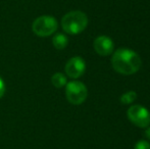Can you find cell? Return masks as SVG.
<instances>
[{
    "label": "cell",
    "mask_w": 150,
    "mask_h": 149,
    "mask_svg": "<svg viewBox=\"0 0 150 149\" xmlns=\"http://www.w3.org/2000/svg\"><path fill=\"white\" fill-rule=\"evenodd\" d=\"M5 90H6V87H5V83H4L3 79L0 77V99L3 97L4 93H5Z\"/></svg>",
    "instance_id": "cell-12"
},
{
    "label": "cell",
    "mask_w": 150,
    "mask_h": 149,
    "mask_svg": "<svg viewBox=\"0 0 150 149\" xmlns=\"http://www.w3.org/2000/svg\"><path fill=\"white\" fill-rule=\"evenodd\" d=\"M93 47L96 53H98L101 56L110 55L113 52V41L107 36H99L93 42Z\"/></svg>",
    "instance_id": "cell-7"
},
{
    "label": "cell",
    "mask_w": 150,
    "mask_h": 149,
    "mask_svg": "<svg viewBox=\"0 0 150 149\" xmlns=\"http://www.w3.org/2000/svg\"><path fill=\"white\" fill-rule=\"evenodd\" d=\"M88 26V18L86 13L80 10L69 11L61 18V27L67 34L78 35Z\"/></svg>",
    "instance_id": "cell-2"
},
{
    "label": "cell",
    "mask_w": 150,
    "mask_h": 149,
    "mask_svg": "<svg viewBox=\"0 0 150 149\" xmlns=\"http://www.w3.org/2000/svg\"><path fill=\"white\" fill-rule=\"evenodd\" d=\"M51 83L55 88H62L67 84V80L62 73H55L51 77Z\"/></svg>",
    "instance_id": "cell-9"
},
{
    "label": "cell",
    "mask_w": 150,
    "mask_h": 149,
    "mask_svg": "<svg viewBox=\"0 0 150 149\" xmlns=\"http://www.w3.org/2000/svg\"><path fill=\"white\" fill-rule=\"evenodd\" d=\"M65 96L69 103L80 105L88 96L87 87L80 81H71L65 85Z\"/></svg>",
    "instance_id": "cell-4"
},
{
    "label": "cell",
    "mask_w": 150,
    "mask_h": 149,
    "mask_svg": "<svg viewBox=\"0 0 150 149\" xmlns=\"http://www.w3.org/2000/svg\"><path fill=\"white\" fill-rule=\"evenodd\" d=\"M58 24L55 18L52 16H38L32 25L34 34L39 37H49L57 31Z\"/></svg>",
    "instance_id": "cell-3"
},
{
    "label": "cell",
    "mask_w": 150,
    "mask_h": 149,
    "mask_svg": "<svg viewBox=\"0 0 150 149\" xmlns=\"http://www.w3.org/2000/svg\"><path fill=\"white\" fill-rule=\"evenodd\" d=\"M145 136H146L147 139L150 140V126H148L146 129V131H145Z\"/></svg>",
    "instance_id": "cell-13"
},
{
    "label": "cell",
    "mask_w": 150,
    "mask_h": 149,
    "mask_svg": "<svg viewBox=\"0 0 150 149\" xmlns=\"http://www.w3.org/2000/svg\"><path fill=\"white\" fill-rule=\"evenodd\" d=\"M111 64L115 72L120 75L130 76L137 73L142 66L138 53L129 48H120L113 52Z\"/></svg>",
    "instance_id": "cell-1"
},
{
    "label": "cell",
    "mask_w": 150,
    "mask_h": 149,
    "mask_svg": "<svg viewBox=\"0 0 150 149\" xmlns=\"http://www.w3.org/2000/svg\"><path fill=\"white\" fill-rule=\"evenodd\" d=\"M137 98V94L134 91H128L126 93H124L120 96V102L122 104H131L132 102L135 101V99Z\"/></svg>",
    "instance_id": "cell-10"
},
{
    "label": "cell",
    "mask_w": 150,
    "mask_h": 149,
    "mask_svg": "<svg viewBox=\"0 0 150 149\" xmlns=\"http://www.w3.org/2000/svg\"><path fill=\"white\" fill-rule=\"evenodd\" d=\"M67 43H69V39L62 33H57L52 38V44H53V46L57 50L64 49L67 46Z\"/></svg>",
    "instance_id": "cell-8"
},
{
    "label": "cell",
    "mask_w": 150,
    "mask_h": 149,
    "mask_svg": "<svg viewBox=\"0 0 150 149\" xmlns=\"http://www.w3.org/2000/svg\"><path fill=\"white\" fill-rule=\"evenodd\" d=\"M65 74L71 79H78L86 71V62L81 56H74L69 58L65 64Z\"/></svg>",
    "instance_id": "cell-6"
},
{
    "label": "cell",
    "mask_w": 150,
    "mask_h": 149,
    "mask_svg": "<svg viewBox=\"0 0 150 149\" xmlns=\"http://www.w3.org/2000/svg\"><path fill=\"white\" fill-rule=\"evenodd\" d=\"M128 119L139 128H147L150 125V112L146 107L136 104L132 105L127 112Z\"/></svg>",
    "instance_id": "cell-5"
},
{
    "label": "cell",
    "mask_w": 150,
    "mask_h": 149,
    "mask_svg": "<svg viewBox=\"0 0 150 149\" xmlns=\"http://www.w3.org/2000/svg\"><path fill=\"white\" fill-rule=\"evenodd\" d=\"M134 149H150V143L146 140H140L135 144Z\"/></svg>",
    "instance_id": "cell-11"
}]
</instances>
